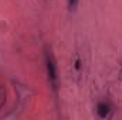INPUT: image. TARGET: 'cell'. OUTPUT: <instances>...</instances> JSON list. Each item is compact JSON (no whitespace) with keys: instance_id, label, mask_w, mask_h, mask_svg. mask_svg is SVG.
<instances>
[{"instance_id":"1","label":"cell","mask_w":122,"mask_h":120,"mask_svg":"<svg viewBox=\"0 0 122 120\" xmlns=\"http://www.w3.org/2000/svg\"><path fill=\"white\" fill-rule=\"evenodd\" d=\"M44 61H46V72H47V79L54 90L58 89V69H57V62L54 58V54L50 47H46L44 50Z\"/></svg>"},{"instance_id":"2","label":"cell","mask_w":122,"mask_h":120,"mask_svg":"<svg viewBox=\"0 0 122 120\" xmlns=\"http://www.w3.org/2000/svg\"><path fill=\"white\" fill-rule=\"evenodd\" d=\"M97 113H98V116H99L101 119L109 117V115H111V107H109V105L105 103V102H99V103L97 105Z\"/></svg>"},{"instance_id":"3","label":"cell","mask_w":122,"mask_h":120,"mask_svg":"<svg viewBox=\"0 0 122 120\" xmlns=\"http://www.w3.org/2000/svg\"><path fill=\"white\" fill-rule=\"evenodd\" d=\"M4 103H6V89L0 88V109L4 106Z\"/></svg>"},{"instance_id":"4","label":"cell","mask_w":122,"mask_h":120,"mask_svg":"<svg viewBox=\"0 0 122 120\" xmlns=\"http://www.w3.org/2000/svg\"><path fill=\"white\" fill-rule=\"evenodd\" d=\"M78 1H80V0H67V3H68V9H70L71 11H74V10L77 9V6H78Z\"/></svg>"},{"instance_id":"5","label":"cell","mask_w":122,"mask_h":120,"mask_svg":"<svg viewBox=\"0 0 122 120\" xmlns=\"http://www.w3.org/2000/svg\"><path fill=\"white\" fill-rule=\"evenodd\" d=\"M75 69H77V71H80V69H81V61H80V58H77V60H75Z\"/></svg>"}]
</instances>
